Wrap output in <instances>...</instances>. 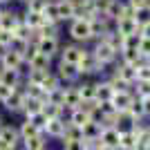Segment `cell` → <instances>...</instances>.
Listing matches in <instances>:
<instances>
[{"label":"cell","instance_id":"6da1fadb","mask_svg":"<svg viewBox=\"0 0 150 150\" xmlns=\"http://www.w3.org/2000/svg\"><path fill=\"white\" fill-rule=\"evenodd\" d=\"M65 36H67V40H74L81 45H90L94 40L92 25L85 18H72L69 23H65Z\"/></svg>","mask_w":150,"mask_h":150},{"label":"cell","instance_id":"7a4b0ae2","mask_svg":"<svg viewBox=\"0 0 150 150\" xmlns=\"http://www.w3.org/2000/svg\"><path fill=\"white\" fill-rule=\"evenodd\" d=\"M90 52L94 54V58H96V61H101L103 65H108V67H112L114 63L119 61V50H117L114 45L105 43V40H101V38H96V40H92V43H90Z\"/></svg>","mask_w":150,"mask_h":150},{"label":"cell","instance_id":"3957f363","mask_svg":"<svg viewBox=\"0 0 150 150\" xmlns=\"http://www.w3.org/2000/svg\"><path fill=\"white\" fill-rule=\"evenodd\" d=\"M90 52V45H81V43H74V40H63L61 43V52H58V58L65 63H79L85 54Z\"/></svg>","mask_w":150,"mask_h":150},{"label":"cell","instance_id":"277c9868","mask_svg":"<svg viewBox=\"0 0 150 150\" xmlns=\"http://www.w3.org/2000/svg\"><path fill=\"white\" fill-rule=\"evenodd\" d=\"M54 74L58 76V81L63 85H74V83L81 81V74H79V67H76L74 63H65L61 58L54 61Z\"/></svg>","mask_w":150,"mask_h":150},{"label":"cell","instance_id":"5b68a950","mask_svg":"<svg viewBox=\"0 0 150 150\" xmlns=\"http://www.w3.org/2000/svg\"><path fill=\"white\" fill-rule=\"evenodd\" d=\"M0 67H7V69H20V72L25 74L27 69H29V65L23 61V54H20V52L11 50V47H7V50L0 54Z\"/></svg>","mask_w":150,"mask_h":150},{"label":"cell","instance_id":"8992f818","mask_svg":"<svg viewBox=\"0 0 150 150\" xmlns=\"http://www.w3.org/2000/svg\"><path fill=\"white\" fill-rule=\"evenodd\" d=\"M23 23V11H18V9H13L11 5L7 7H0V27L2 29H9L13 31L16 27Z\"/></svg>","mask_w":150,"mask_h":150},{"label":"cell","instance_id":"52a82bcc","mask_svg":"<svg viewBox=\"0 0 150 150\" xmlns=\"http://www.w3.org/2000/svg\"><path fill=\"white\" fill-rule=\"evenodd\" d=\"M0 105H2V110L9 112V114H23V105H25V90H23V85L13 88L11 96L7 101H2Z\"/></svg>","mask_w":150,"mask_h":150},{"label":"cell","instance_id":"ba28073f","mask_svg":"<svg viewBox=\"0 0 150 150\" xmlns=\"http://www.w3.org/2000/svg\"><path fill=\"white\" fill-rule=\"evenodd\" d=\"M0 144H5L9 150H20V132H18V125L2 123V128H0Z\"/></svg>","mask_w":150,"mask_h":150},{"label":"cell","instance_id":"9c48e42d","mask_svg":"<svg viewBox=\"0 0 150 150\" xmlns=\"http://www.w3.org/2000/svg\"><path fill=\"white\" fill-rule=\"evenodd\" d=\"M110 74H114V76H119L121 81H125L128 85H134V81H137V67L134 65H128V63H123V61H117L110 67Z\"/></svg>","mask_w":150,"mask_h":150},{"label":"cell","instance_id":"30bf717a","mask_svg":"<svg viewBox=\"0 0 150 150\" xmlns=\"http://www.w3.org/2000/svg\"><path fill=\"white\" fill-rule=\"evenodd\" d=\"M65 128H67V117H58V119H50L45 125V137L52 139V141H61L63 134H65Z\"/></svg>","mask_w":150,"mask_h":150},{"label":"cell","instance_id":"8fae6325","mask_svg":"<svg viewBox=\"0 0 150 150\" xmlns=\"http://www.w3.org/2000/svg\"><path fill=\"white\" fill-rule=\"evenodd\" d=\"M61 43L63 38H54V36H40V40H38V50L43 52V54H47L50 58H54L56 61L58 58V52H61Z\"/></svg>","mask_w":150,"mask_h":150},{"label":"cell","instance_id":"7c38bea8","mask_svg":"<svg viewBox=\"0 0 150 150\" xmlns=\"http://www.w3.org/2000/svg\"><path fill=\"white\" fill-rule=\"evenodd\" d=\"M81 92H79V88L74 85H65V94H63V108H65V112H69V110H74V108L81 105Z\"/></svg>","mask_w":150,"mask_h":150},{"label":"cell","instance_id":"4fadbf2b","mask_svg":"<svg viewBox=\"0 0 150 150\" xmlns=\"http://www.w3.org/2000/svg\"><path fill=\"white\" fill-rule=\"evenodd\" d=\"M99 144L101 146H110V148H119V144H121V132L117 130L114 125H103L101 137H99Z\"/></svg>","mask_w":150,"mask_h":150},{"label":"cell","instance_id":"5bb4252c","mask_svg":"<svg viewBox=\"0 0 150 150\" xmlns=\"http://www.w3.org/2000/svg\"><path fill=\"white\" fill-rule=\"evenodd\" d=\"M114 31L119 34V36H130V34H137L139 31V25L134 16H123V18L114 20Z\"/></svg>","mask_w":150,"mask_h":150},{"label":"cell","instance_id":"9a60e30c","mask_svg":"<svg viewBox=\"0 0 150 150\" xmlns=\"http://www.w3.org/2000/svg\"><path fill=\"white\" fill-rule=\"evenodd\" d=\"M110 101H112V105L117 108V112H125V110L130 108V103L134 101V92H132V90H121V92H114Z\"/></svg>","mask_w":150,"mask_h":150},{"label":"cell","instance_id":"2e32d148","mask_svg":"<svg viewBox=\"0 0 150 150\" xmlns=\"http://www.w3.org/2000/svg\"><path fill=\"white\" fill-rule=\"evenodd\" d=\"M76 88L81 92L83 101H94L96 99V79H81L76 83Z\"/></svg>","mask_w":150,"mask_h":150},{"label":"cell","instance_id":"e0dca14e","mask_svg":"<svg viewBox=\"0 0 150 150\" xmlns=\"http://www.w3.org/2000/svg\"><path fill=\"white\" fill-rule=\"evenodd\" d=\"M45 146H50L45 132H38V134H34V137L20 139V150H40V148H45Z\"/></svg>","mask_w":150,"mask_h":150},{"label":"cell","instance_id":"ac0fdd59","mask_svg":"<svg viewBox=\"0 0 150 150\" xmlns=\"http://www.w3.org/2000/svg\"><path fill=\"white\" fill-rule=\"evenodd\" d=\"M114 94V88L108 76H101L96 79V101H110Z\"/></svg>","mask_w":150,"mask_h":150},{"label":"cell","instance_id":"d6986e66","mask_svg":"<svg viewBox=\"0 0 150 150\" xmlns=\"http://www.w3.org/2000/svg\"><path fill=\"white\" fill-rule=\"evenodd\" d=\"M101 130H103V123H101V121H96V119L88 121V123L83 125V141H99Z\"/></svg>","mask_w":150,"mask_h":150},{"label":"cell","instance_id":"ffe728a7","mask_svg":"<svg viewBox=\"0 0 150 150\" xmlns=\"http://www.w3.org/2000/svg\"><path fill=\"white\" fill-rule=\"evenodd\" d=\"M67 121H69L72 125H79V128H83L88 121H92V114L85 112V110L79 105V108H74V110H69V112H67Z\"/></svg>","mask_w":150,"mask_h":150},{"label":"cell","instance_id":"44dd1931","mask_svg":"<svg viewBox=\"0 0 150 150\" xmlns=\"http://www.w3.org/2000/svg\"><path fill=\"white\" fill-rule=\"evenodd\" d=\"M23 25H27L29 29H40V27L45 25V16L43 13H36V11L23 9Z\"/></svg>","mask_w":150,"mask_h":150},{"label":"cell","instance_id":"7402d4cb","mask_svg":"<svg viewBox=\"0 0 150 150\" xmlns=\"http://www.w3.org/2000/svg\"><path fill=\"white\" fill-rule=\"evenodd\" d=\"M123 11H125V0H110L108 2V9H105V16H108V20H119L121 16H123Z\"/></svg>","mask_w":150,"mask_h":150},{"label":"cell","instance_id":"603a6c76","mask_svg":"<svg viewBox=\"0 0 150 150\" xmlns=\"http://www.w3.org/2000/svg\"><path fill=\"white\" fill-rule=\"evenodd\" d=\"M137 141H139V137H137V132H134V130H125V132H121L119 150H134V148H137Z\"/></svg>","mask_w":150,"mask_h":150},{"label":"cell","instance_id":"cb8c5ba5","mask_svg":"<svg viewBox=\"0 0 150 150\" xmlns=\"http://www.w3.org/2000/svg\"><path fill=\"white\" fill-rule=\"evenodd\" d=\"M125 112L132 117V121H146V110H144V103H141V99H137L134 96V101L130 103V108L125 110Z\"/></svg>","mask_w":150,"mask_h":150},{"label":"cell","instance_id":"d4e9b609","mask_svg":"<svg viewBox=\"0 0 150 150\" xmlns=\"http://www.w3.org/2000/svg\"><path fill=\"white\" fill-rule=\"evenodd\" d=\"M43 112L47 119H58V117H67L65 112V108L63 105H56V103H50V101H45L43 103Z\"/></svg>","mask_w":150,"mask_h":150},{"label":"cell","instance_id":"484cf974","mask_svg":"<svg viewBox=\"0 0 150 150\" xmlns=\"http://www.w3.org/2000/svg\"><path fill=\"white\" fill-rule=\"evenodd\" d=\"M61 141H83V128L72 125V123L67 121V128H65V134H63Z\"/></svg>","mask_w":150,"mask_h":150},{"label":"cell","instance_id":"4316f807","mask_svg":"<svg viewBox=\"0 0 150 150\" xmlns=\"http://www.w3.org/2000/svg\"><path fill=\"white\" fill-rule=\"evenodd\" d=\"M38 110H43V101L25 96V105H23V119H25V117H29V114H34V112H38Z\"/></svg>","mask_w":150,"mask_h":150},{"label":"cell","instance_id":"83f0119b","mask_svg":"<svg viewBox=\"0 0 150 150\" xmlns=\"http://www.w3.org/2000/svg\"><path fill=\"white\" fill-rule=\"evenodd\" d=\"M18 132H20V139H27V137H34V134H38L40 130H38L34 123H29L27 119H23V121L18 123Z\"/></svg>","mask_w":150,"mask_h":150},{"label":"cell","instance_id":"f1b7e54d","mask_svg":"<svg viewBox=\"0 0 150 150\" xmlns=\"http://www.w3.org/2000/svg\"><path fill=\"white\" fill-rule=\"evenodd\" d=\"M25 119L29 121V123H34V125H36V128H38L40 132L45 130V125H47V121H50L47 117H45V112H43V110H38V112L29 114V117H25Z\"/></svg>","mask_w":150,"mask_h":150},{"label":"cell","instance_id":"f546056e","mask_svg":"<svg viewBox=\"0 0 150 150\" xmlns=\"http://www.w3.org/2000/svg\"><path fill=\"white\" fill-rule=\"evenodd\" d=\"M132 92H134L137 99H146V96H150V81H134Z\"/></svg>","mask_w":150,"mask_h":150},{"label":"cell","instance_id":"4dcf8cb0","mask_svg":"<svg viewBox=\"0 0 150 150\" xmlns=\"http://www.w3.org/2000/svg\"><path fill=\"white\" fill-rule=\"evenodd\" d=\"M134 20H137V25H146V23H150V5L141 7V9H137L134 11Z\"/></svg>","mask_w":150,"mask_h":150},{"label":"cell","instance_id":"1f68e13d","mask_svg":"<svg viewBox=\"0 0 150 150\" xmlns=\"http://www.w3.org/2000/svg\"><path fill=\"white\" fill-rule=\"evenodd\" d=\"M45 5H47V0H27L25 5H23V9H27V11H36V13H43Z\"/></svg>","mask_w":150,"mask_h":150},{"label":"cell","instance_id":"d6a6232c","mask_svg":"<svg viewBox=\"0 0 150 150\" xmlns=\"http://www.w3.org/2000/svg\"><path fill=\"white\" fill-rule=\"evenodd\" d=\"M137 81H150V63L141 61L137 65Z\"/></svg>","mask_w":150,"mask_h":150},{"label":"cell","instance_id":"836d02e7","mask_svg":"<svg viewBox=\"0 0 150 150\" xmlns=\"http://www.w3.org/2000/svg\"><path fill=\"white\" fill-rule=\"evenodd\" d=\"M11 40H13V31L2 29V27H0V47H9Z\"/></svg>","mask_w":150,"mask_h":150},{"label":"cell","instance_id":"e575fe53","mask_svg":"<svg viewBox=\"0 0 150 150\" xmlns=\"http://www.w3.org/2000/svg\"><path fill=\"white\" fill-rule=\"evenodd\" d=\"M61 150H85V141H61Z\"/></svg>","mask_w":150,"mask_h":150},{"label":"cell","instance_id":"d590c367","mask_svg":"<svg viewBox=\"0 0 150 150\" xmlns=\"http://www.w3.org/2000/svg\"><path fill=\"white\" fill-rule=\"evenodd\" d=\"M139 54H141L144 61L150 56V38H141V43H139Z\"/></svg>","mask_w":150,"mask_h":150},{"label":"cell","instance_id":"8d00e7d4","mask_svg":"<svg viewBox=\"0 0 150 150\" xmlns=\"http://www.w3.org/2000/svg\"><path fill=\"white\" fill-rule=\"evenodd\" d=\"M128 2V7H132V11H137V9H141V7L150 5V0H125Z\"/></svg>","mask_w":150,"mask_h":150},{"label":"cell","instance_id":"74e56055","mask_svg":"<svg viewBox=\"0 0 150 150\" xmlns=\"http://www.w3.org/2000/svg\"><path fill=\"white\" fill-rule=\"evenodd\" d=\"M11 92H13V88H9V85H2V83H0V103L9 99V96H11Z\"/></svg>","mask_w":150,"mask_h":150},{"label":"cell","instance_id":"f35d334b","mask_svg":"<svg viewBox=\"0 0 150 150\" xmlns=\"http://www.w3.org/2000/svg\"><path fill=\"white\" fill-rule=\"evenodd\" d=\"M139 34H141V38H150V23L139 27Z\"/></svg>","mask_w":150,"mask_h":150},{"label":"cell","instance_id":"ab89813d","mask_svg":"<svg viewBox=\"0 0 150 150\" xmlns=\"http://www.w3.org/2000/svg\"><path fill=\"white\" fill-rule=\"evenodd\" d=\"M141 103H144V110H146V119H150V96L141 99Z\"/></svg>","mask_w":150,"mask_h":150},{"label":"cell","instance_id":"60d3db41","mask_svg":"<svg viewBox=\"0 0 150 150\" xmlns=\"http://www.w3.org/2000/svg\"><path fill=\"white\" fill-rule=\"evenodd\" d=\"M85 150H101L99 141H85Z\"/></svg>","mask_w":150,"mask_h":150},{"label":"cell","instance_id":"b9f144b4","mask_svg":"<svg viewBox=\"0 0 150 150\" xmlns=\"http://www.w3.org/2000/svg\"><path fill=\"white\" fill-rule=\"evenodd\" d=\"M7 5H13V0H0V7H7Z\"/></svg>","mask_w":150,"mask_h":150},{"label":"cell","instance_id":"7bdbcfd3","mask_svg":"<svg viewBox=\"0 0 150 150\" xmlns=\"http://www.w3.org/2000/svg\"><path fill=\"white\" fill-rule=\"evenodd\" d=\"M101 150H119V148H110V146H101Z\"/></svg>","mask_w":150,"mask_h":150},{"label":"cell","instance_id":"ee69618b","mask_svg":"<svg viewBox=\"0 0 150 150\" xmlns=\"http://www.w3.org/2000/svg\"><path fill=\"white\" fill-rule=\"evenodd\" d=\"M0 150H9V148H7V146H5V144H0Z\"/></svg>","mask_w":150,"mask_h":150},{"label":"cell","instance_id":"f6af8a7d","mask_svg":"<svg viewBox=\"0 0 150 150\" xmlns=\"http://www.w3.org/2000/svg\"><path fill=\"white\" fill-rule=\"evenodd\" d=\"M13 2H20V5H25V2H27V0H13Z\"/></svg>","mask_w":150,"mask_h":150},{"label":"cell","instance_id":"bcb514c9","mask_svg":"<svg viewBox=\"0 0 150 150\" xmlns=\"http://www.w3.org/2000/svg\"><path fill=\"white\" fill-rule=\"evenodd\" d=\"M40 150H50V146H45V148H40Z\"/></svg>","mask_w":150,"mask_h":150},{"label":"cell","instance_id":"7dc6e473","mask_svg":"<svg viewBox=\"0 0 150 150\" xmlns=\"http://www.w3.org/2000/svg\"><path fill=\"white\" fill-rule=\"evenodd\" d=\"M148 121H150V119H148Z\"/></svg>","mask_w":150,"mask_h":150}]
</instances>
